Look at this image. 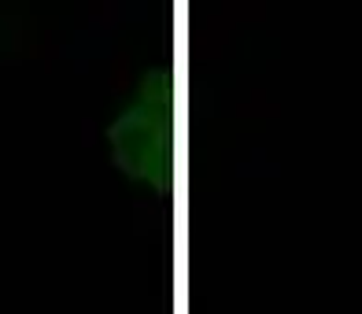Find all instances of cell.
<instances>
[{"mask_svg":"<svg viewBox=\"0 0 362 314\" xmlns=\"http://www.w3.org/2000/svg\"><path fill=\"white\" fill-rule=\"evenodd\" d=\"M0 11H4V8H0Z\"/></svg>","mask_w":362,"mask_h":314,"instance_id":"cell-2","label":"cell"},{"mask_svg":"<svg viewBox=\"0 0 362 314\" xmlns=\"http://www.w3.org/2000/svg\"><path fill=\"white\" fill-rule=\"evenodd\" d=\"M107 137H111V156L119 159L126 174L156 178L159 167L167 163V119H163L159 96L144 93L141 100L119 111Z\"/></svg>","mask_w":362,"mask_h":314,"instance_id":"cell-1","label":"cell"}]
</instances>
